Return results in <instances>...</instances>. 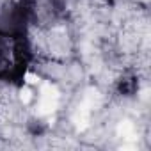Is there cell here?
Segmentation results:
<instances>
[{"instance_id":"6da1fadb","label":"cell","mask_w":151,"mask_h":151,"mask_svg":"<svg viewBox=\"0 0 151 151\" xmlns=\"http://www.w3.org/2000/svg\"><path fill=\"white\" fill-rule=\"evenodd\" d=\"M57 103H59V91H57V87L48 84V82H45L41 86V93H39L37 114H41V116L52 114L57 109Z\"/></svg>"},{"instance_id":"7a4b0ae2","label":"cell","mask_w":151,"mask_h":151,"mask_svg":"<svg viewBox=\"0 0 151 151\" xmlns=\"http://www.w3.org/2000/svg\"><path fill=\"white\" fill-rule=\"evenodd\" d=\"M117 132H119V135H123V137H126V139H133V124L130 123V121H123L119 126H117Z\"/></svg>"},{"instance_id":"277c9868","label":"cell","mask_w":151,"mask_h":151,"mask_svg":"<svg viewBox=\"0 0 151 151\" xmlns=\"http://www.w3.org/2000/svg\"><path fill=\"white\" fill-rule=\"evenodd\" d=\"M27 82H29V84H34V82H37V77L29 73V75H27Z\"/></svg>"},{"instance_id":"3957f363","label":"cell","mask_w":151,"mask_h":151,"mask_svg":"<svg viewBox=\"0 0 151 151\" xmlns=\"http://www.w3.org/2000/svg\"><path fill=\"white\" fill-rule=\"evenodd\" d=\"M20 98H22L23 103H29V101L32 100V93H30V89H27V87L22 89V91H20Z\"/></svg>"}]
</instances>
